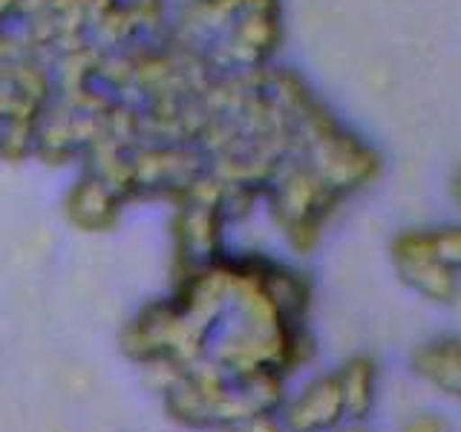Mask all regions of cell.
<instances>
[{
  "label": "cell",
  "mask_w": 461,
  "mask_h": 432,
  "mask_svg": "<svg viewBox=\"0 0 461 432\" xmlns=\"http://www.w3.org/2000/svg\"><path fill=\"white\" fill-rule=\"evenodd\" d=\"M343 415L352 421H364L375 403V364L369 357H352L338 372Z\"/></svg>",
  "instance_id": "obj_4"
},
{
  "label": "cell",
  "mask_w": 461,
  "mask_h": 432,
  "mask_svg": "<svg viewBox=\"0 0 461 432\" xmlns=\"http://www.w3.org/2000/svg\"><path fill=\"white\" fill-rule=\"evenodd\" d=\"M352 432H360V429H352Z\"/></svg>",
  "instance_id": "obj_7"
},
{
  "label": "cell",
  "mask_w": 461,
  "mask_h": 432,
  "mask_svg": "<svg viewBox=\"0 0 461 432\" xmlns=\"http://www.w3.org/2000/svg\"><path fill=\"white\" fill-rule=\"evenodd\" d=\"M403 432H450V424L438 415H421V418H412V421L403 427Z\"/></svg>",
  "instance_id": "obj_6"
},
{
  "label": "cell",
  "mask_w": 461,
  "mask_h": 432,
  "mask_svg": "<svg viewBox=\"0 0 461 432\" xmlns=\"http://www.w3.org/2000/svg\"><path fill=\"white\" fill-rule=\"evenodd\" d=\"M412 369L447 395L461 392V349L456 338H441L418 346L412 355Z\"/></svg>",
  "instance_id": "obj_3"
},
{
  "label": "cell",
  "mask_w": 461,
  "mask_h": 432,
  "mask_svg": "<svg viewBox=\"0 0 461 432\" xmlns=\"http://www.w3.org/2000/svg\"><path fill=\"white\" fill-rule=\"evenodd\" d=\"M343 398L338 374L317 378L306 386L292 407L285 410V427L288 432H329L343 421Z\"/></svg>",
  "instance_id": "obj_2"
},
{
  "label": "cell",
  "mask_w": 461,
  "mask_h": 432,
  "mask_svg": "<svg viewBox=\"0 0 461 432\" xmlns=\"http://www.w3.org/2000/svg\"><path fill=\"white\" fill-rule=\"evenodd\" d=\"M228 432H283V427L277 424L274 412H257V415L242 418L237 424H230Z\"/></svg>",
  "instance_id": "obj_5"
},
{
  "label": "cell",
  "mask_w": 461,
  "mask_h": 432,
  "mask_svg": "<svg viewBox=\"0 0 461 432\" xmlns=\"http://www.w3.org/2000/svg\"><path fill=\"white\" fill-rule=\"evenodd\" d=\"M395 259L403 280L432 300L450 302L456 297V263H458V234H410L398 239Z\"/></svg>",
  "instance_id": "obj_1"
}]
</instances>
